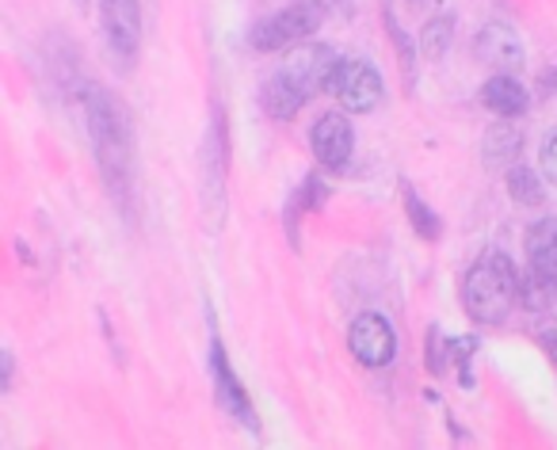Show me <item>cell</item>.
Masks as SVG:
<instances>
[{
    "instance_id": "44dd1931",
    "label": "cell",
    "mask_w": 557,
    "mask_h": 450,
    "mask_svg": "<svg viewBox=\"0 0 557 450\" xmlns=\"http://www.w3.org/2000/svg\"><path fill=\"white\" fill-rule=\"evenodd\" d=\"M534 336H539L542 351H546L549 363H554V371H557V321L554 317H542L539 325H534Z\"/></svg>"
},
{
    "instance_id": "4fadbf2b",
    "label": "cell",
    "mask_w": 557,
    "mask_h": 450,
    "mask_svg": "<svg viewBox=\"0 0 557 450\" xmlns=\"http://www.w3.org/2000/svg\"><path fill=\"white\" fill-rule=\"evenodd\" d=\"M481 103H485V111H493V115H500V118H519L531 100H527V88L519 85V77L496 73V77H488L485 85H481Z\"/></svg>"
},
{
    "instance_id": "603a6c76",
    "label": "cell",
    "mask_w": 557,
    "mask_h": 450,
    "mask_svg": "<svg viewBox=\"0 0 557 450\" xmlns=\"http://www.w3.org/2000/svg\"><path fill=\"white\" fill-rule=\"evenodd\" d=\"M542 92L557 96V65H554V70H546V77H542Z\"/></svg>"
},
{
    "instance_id": "e0dca14e",
    "label": "cell",
    "mask_w": 557,
    "mask_h": 450,
    "mask_svg": "<svg viewBox=\"0 0 557 450\" xmlns=\"http://www.w3.org/2000/svg\"><path fill=\"white\" fill-rule=\"evenodd\" d=\"M450 39H455V20H450V16L428 20L424 35H420V54H424L428 62H440V58L447 54Z\"/></svg>"
},
{
    "instance_id": "5bb4252c",
    "label": "cell",
    "mask_w": 557,
    "mask_h": 450,
    "mask_svg": "<svg viewBox=\"0 0 557 450\" xmlns=\"http://www.w3.org/2000/svg\"><path fill=\"white\" fill-rule=\"evenodd\" d=\"M523 153V134L511 130L508 123L493 126L485 134V146H481V157H485V168H511Z\"/></svg>"
},
{
    "instance_id": "3957f363",
    "label": "cell",
    "mask_w": 557,
    "mask_h": 450,
    "mask_svg": "<svg viewBox=\"0 0 557 450\" xmlns=\"http://www.w3.org/2000/svg\"><path fill=\"white\" fill-rule=\"evenodd\" d=\"M557 302V217H542L527 229V272L519 279V305L546 313Z\"/></svg>"
},
{
    "instance_id": "9a60e30c",
    "label": "cell",
    "mask_w": 557,
    "mask_h": 450,
    "mask_svg": "<svg viewBox=\"0 0 557 450\" xmlns=\"http://www.w3.org/2000/svg\"><path fill=\"white\" fill-rule=\"evenodd\" d=\"M401 202H405V214H409V225L417 229L420 241H440V237H443L440 214H435V210L428 207V202L420 199V195L412 191L409 184H401Z\"/></svg>"
},
{
    "instance_id": "2e32d148",
    "label": "cell",
    "mask_w": 557,
    "mask_h": 450,
    "mask_svg": "<svg viewBox=\"0 0 557 450\" xmlns=\"http://www.w3.org/2000/svg\"><path fill=\"white\" fill-rule=\"evenodd\" d=\"M504 179H508V195L519 202V207H542L546 195H542V179L534 176V168H527L523 161H516Z\"/></svg>"
},
{
    "instance_id": "d6986e66",
    "label": "cell",
    "mask_w": 557,
    "mask_h": 450,
    "mask_svg": "<svg viewBox=\"0 0 557 450\" xmlns=\"http://www.w3.org/2000/svg\"><path fill=\"white\" fill-rule=\"evenodd\" d=\"M325 199H329V184H325V179H321V176H306V184L298 187V195H295V207L310 214V210L325 207Z\"/></svg>"
},
{
    "instance_id": "ba28073f",
    "label": "cell",
    "mask_w": 557,
    "mask_h": 450,
    "mask_svg": "<svg viewBox=\"0 0 557 450\" xmlns=\"http://www.w3.org/2000/svg\"><path fill=\"white\" fill-rule=\"evenodd\" d=\"M210 374H214V397L240 427H248L252 435H260V420H256V409H252V397L245 393V386L237 382L230 366V355H225V343L218 340V333L210 328Z\"/></svg>"
},
{
    "instance_id": "ffe728a7",
    "label": "cell",
    "mask_w": 557,
    "mask_h": 450,
    "mask_svg": "<svg viewBox=\"0 0 557 450\" xmlns=\"http://www.w3.org/2000/svg\"><path fill=\"white\" fill-rule=\"evenodd\" d=\"M424 359H428V371L432 374H443L447 371V359H450V340L443 343V333L440 328H428V348H424Z\"/></svg>"
},
{
    "instance_id": "30bf717a",
    "label": "cell",
    "mask_w": 557,
    "mask_h": 450,
    "mask_svg": "<svg viewBox=\"0 0 557 450\" xmlns=\"http://www.w3.org/2000/svg\"><path fill=\"white\" fill-rule=\"evenodd\" d=\"M310 146H313V157H318L329 172L348 168L351 153H356V130H351L348 115H341V111H325V115L313 123Z\"/></svg>"
},
{
    "instance_id": "8992f818",
    "label": "cell",
    "mask_w": 557,
    "mask_h": 450,
    "mask_svg": "<svg viewBox=\"0 0 557 450\" xmlns=\"http://www.w3.org/2000/svg\"><path fill=\"white\" fill-rule=\"evenodd\" d=\"M100 24L111 62L119 70H131L141 50V4L138 0H100Z\"/></svg>"
},
{
    "instance_id": "6da1fadb",
    "label": "cell",
    "mask_w": 557,
    "mask_h": 450,
    "mask_svg": "<svg viewBox=\"0 0 557 450\" xmlns=\"http://www.w3.org/2000/svg\"><path fill=\"white\" fill-rule=\"evenodd\" d=\"M81 108H85L88 138H92V153L100 161L103 184H108L111 199L126 202L134 187V149L126 118L119 115L115 100L100 85H81Z\"/></svg>"
},
{
    "instance_id": "7c38bea8",
    "label": "cell",
    "mask_w": 557,
    "mask_h": 450,
    "mask_svg": "<svg viewBox=\"0 0 557 450\" xmlns=\"http://www.w3.org/2000/svg\"><path fill=\"white\" fill-rule=\"evenodd\" d=\"M302 103H310V100H306L302 88H298L283 70L271 73V77L260 85V108H263V115L275 118V123H290V118L302 111Z\"/></svg>"
},
{
    "instance_id": "52a82bcc",
    "label": "cell",
    "mask_w": 557,
    "mask_h": 450,
    "mask_svg": "<svg viewBox=\"0 0 557 450\" xmlns=\"http://www.w3.org/2000/svg\"><path fill=\"white\" fill-rule=\"evenodd\" d=\"M336 65H341V54L333 47H325V42H298V47L287 50L283 73L302 88L306 100H313L318 92H329Z\"/></svg>"
},
{
    "instance_id": "7a4b0ae2",
    "label": "cell",
    "mask_w": 557,
    "mask_h": 450,
    "mask_svg": "<svg viewBox=\"0 0 557 450\" xmlns=\"http://www.w3.org/2000/svg\"><path fill=\"white\" fill-rule=\"evenodd\" d=\"M519 267L508 252L493 249L485 257L473 260V267L466 272L462 283V305H466V317L473 325H504L511 310L519 305Z\"/></svg>"
},
{
    "instance_id": "cb8c5ba5",
    "label": "cell",
    "mask_w": 557,
    "mask_h": 450,
    "mask_svg": "<svg viewBox=\"0 0 557 450\" xmlns=\"http://www.w3.org/2000/svg\"><path fill=\"white\" fill-rule=\"evenodd\" d=\"M77 4H85V0H77Z\"/></svg>"
},
{
    "instance_id": "7402d4cb",
    "label": "cell",
    "mask_w": 557,
    "mask_h": 450,
    "mask_svg": "<svg viewBox=\"0 0 557 450\" xmlns=\"http://www.w3.org/2000/svg\"><path fill=\"white\" fill-rule=\"evenodd\" d=\"M539 164H542V176L549 179V187H557V130L542 141L539 149Z\"/></svg>"
},
{
    "instance_id": "5b68a950",
    "label": "cell",
    "mask_w": 557,
    "mask_h": 450,
    "mask_svg": "<svg viewBox=\"0 0 557 450\" xmlns=\"http://www.w3.org/2000/svg\"><path fill=\"white\" fill-rule=\"evenodd\" d=\"M329 96L344 111H351V115H367V111H374L382 103L386 85H382V73L371 62H363V58H341L333 80H329Z\"/></svg>"
},
{
    "instance_id": "9c48e42d",
    "label": "cell",
    "mask_w": 557,
    "mask_h": 450,
    "mask_svg": "<svg viewBox=\"0 0 557 450\" xmlns=\"http://www.w3.org/2000/svg\"><path fill=\"white\" fill-rule=\"evenodd\" d=\"M348 348L367 371H382V366L394 363L397 355V336L389 328V321L382 313H363V317L351 321Z\"/></svg>"
},
{
    "instance_id": "8fae6325",
    "label": "cell",
    "mask_w": 557,
    "mask_h": 450,
    "mask_svg": "<svg viewBox=\"0 0 557 450\" xmlns=\"http://www.w3.org/2000/svg\"><path fill=\"white\" fill-rule=\"evenodd\" d=\"M473 54H478L481 65L496 73H519L527 62L523 54V39L511 32L508 24H485L473 39Z\"/></svg>"
},
{
    "instance_id": "ac0fdd59",
    "label": "cell",
    "mask_w": 557,
    "mask_h": 450,
    "mask_svg": "<svg viewBox=\"0 0 557 450\" xmlns=\"http://www.w3.org/2000/svg\"><path fill=\"white\" fill-rule=\"evenodd\" d=\"M473 351H478V336H458V340H450V363L458 366L462 389H473V371H470Z\"/></svg>"
},
{
    "instance_id": "277c9868",
    "label": "cell",
    "mask_w": 557,
    "mask_h": 450,
    "mask_svg": "<svg viewBox=\"0 0 557 450\" xmlns=\"http://www.w3.org/2000/svg\"><path fill=\"white\" fill-rule=\"evenodd\" d=\"M321 24H325V4H321V0H298L290 9L260 20V24L248 32V42H252V50H260V54H278V50H290V47H298V42L313 39Z\"/></svg>"
}]
</instances>
